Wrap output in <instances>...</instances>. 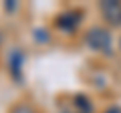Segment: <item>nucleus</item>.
Masks as SVG:
<instances>
[{"mask_svg": "<svg viewBox=\"0 0 121 113\" xmlns=\"http://www.w3.org/2000/svg\"><path fill=\"white\" fill-rule=\"evenodd\" d=\"M12 113H35V111H32L30 107H26V105H18V107L14 109Z\"/></svg>", "mask_w": 121, "mask_h": 113, "instance_id": "5", "label": "nucleus"}, {"mask_svg": "<svg viewBox=\"0 0 121 113\" xmlns=\"http://www.w3.org/2000/svg\"><path fill=\"white\" fill-rule=\"evenodd\" d=\"M119 47H121V40H119Z\"/></svg>", "mask_w": 121, "mask_h": 113, "instance_id": "7", "label": "nucleus"}, {"mask_svg": "<svg viewBox=\"0 0 121 113\" xmlns=\"http://www.w3.org/2000/svg\"><path fill=\"white\" fill-rule=\"evenodd\" d=\"M87 44H89L93 51H99V52H111V35H109L105 28L101 26H93L85 36Z\"/></svg>", "mask_w": 121, "mask_h": 113, "instance_id": "1", "label": "nucleus"}, {"mask_svg": "<svg viewBox=\"0 0 121 113\" xmlns=\"http://www.w3.org/2000/svg\"><path fill=\"white\" fill-rule=\"evenodd\" d=\"M20 63H22V55H20V52H12V55H10V69H12V73L16 75V77H18Z\"/></svg>", "mask_w": 121, "mask_h": 113, "instance_id": "4", "label": "nucleus"}, {"mask_svg": "<svg viewBox=\"0 0 121 113\" xmlns=\"http://www.w3.org/2000/svg\"><path fill=\"white\" fill-rule=\"evenodd\" d=\"M101 14L111 26H121V4L117 0H103L101 2Z\"/></svg>", "mask_w": 121, "mask_h": 113, "instance_id": "2", "label": "nucleus"}, {"mask_svg": "<svg viewBox=\"0 0 121 113\" xmlns=\"http://www.w3.org/2000/svg\"><path fill=\"white\" fill-rule=\"evenodd\" d=\"M107 113H121V109H111V111H107Z\"/></svg>", "mask_w": 121, "mask_h": 113, "instance_id": "6", "label": "nucleus"}, {"mask_svg": "<svg viewBox=\"0 0 121 113\" xmlns=\"http://www.w3.org/2000/svg\"><path fill=\"white\" fill-rule=\"evenodd\" d=\"M56 24H59L60 28H65V30L75 28V26L79 24V12H67V14H63V16L56 20Z\"/></svg>", "mask_w": 121, "mask_h": 113, "instance_id": "3", "label": "nucleus"}]
</instances>
